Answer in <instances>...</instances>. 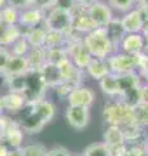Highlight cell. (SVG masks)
Returning a JSON list of instances; mask_svg holds the SVG:
<instances>
[{"label": "cell", "mask_w": 148, "mask_h": 156, "mask_svg": "<svg viewBox=\"0 0 148 156\" xmlns=\"http://www.w3.org/2000/svg\"><path fill=\"white\" fill-rule=\"evenodd\" d=\"M103 120L107 126H125L135 122V111L132 107L125 104L121 99H108L103 108Z\"/></svg>", "instance_id": "cell-1"}, {"label": "cell", "mask_w": 148, "mask_h": 156, "mask_svg": "<svg viewBox=\"0 0 148 156\" xmlns=\"http://www.w3.org/2000/svg\"><path fill=\"white\" fill-rule=\"evenodd\" d=\"M83 46L90 52V55L95 58L107 60L112 53L117 52L109 37L105 31V27H97L93 31L86 34L83 37Z\"/></svg>", "instance_id": "cell-2"}, {"label": "cell", "mask_w": 148, "mask_h": 156, "mask_svg": "<svg viewBox=\"0 0 148 156\" xmlns=\"http://www.w3.org/2000/svg\"><path fill=\"white\" fill-rule=\"evenodd\" d=\"M44 26L48 30L69 35L73 33V13L52 8L46 13Z\"/></svg>", "instance_id": "cell-3"}, {"label": "cell", "mask_w": 148, "mask_h": 156, "mask_svg": "<svg viewBox=\"0 0 148 156\" xmlns=\"http://www.w3.org/2000/svg\"><path fill=\"white\" fill-rule=\"evenodd\" d=\"M109 72L116 76H123L131 72H136L135 56L127 55L122 51H117L107 58Z\"/></svg>", "instance_id": "cell-4"}, {"label": "cell", "mask_w": 148, "mask_h": 156, "mask_svg": "<svg viewBox=\"0 0 148 156\" xmlns=\"http://www.w3.org/2000/svg\"><path fill=\"white\" fill-rule=\"evenodd\" d=\"M26 77H27V86L23 92V96L27 103H33V101L44 99V94H46V90L48 87L44 83L41 73L31 70L30 73H27Z\"/></svg>", "instance_id": "cell-5"}, {"label": "cell", "mask_w": 148, "mask_h": 156, "mask_svg": "<svg viewBox=\"0 0 148 156\" xmlns=\"http://www.w3.org/2000/svg\"><path fill=\"white\" fill-rule=\"evenodd\" d=\"M87 13L97 27H105L115 18L113 9L107 3L100 0H96L93 4H91L87 8Z\"/></svg>", "instance_id": "cell-6"}, {"label": "cell", "mask_w": 148, "mask_h": 156, "mask_svg": "<svg viewBox=\"0 0 148 156\" xmlns=\"http://www.w3.org/2000/svg\"><path fill=\"white\" fill-rule=\"evenodd\" d=\"M66 100H68L69 105L86 107V108H90V107L95 103L96 94L91 87L81 85V86H76L70 91V94H69Z\"/></svg>", "instance_id": "cell-7"}, {"label": "cell", "mask_w": 148, "mask_h": 156, "mask_svg": "<svg viewBox=\"0 0 148 156\" xmlns=\"http://www.w3.org/2000/svg\"><path fill=\"white\" fill-rule=\"evenodd\" d=\"M65 119L68 124L76 130H83L90 122V108L86 107L68 105L65 111Z\"/></svg>", "instance_id": "cell-8"}, {"label": "cell", "mask_w": 148, "mask_h": 156, "mask_svg": "<svg viewBox=\"0 0 148 156\" xmlns=\"http://www.w3.org/2000/svg\"><path fill=\"white\" fill-rule=\"evenodd\" d=\"M95 29H97V26L91 20V17L88 16L86 8L78 7L73 12V31L74 33L85 37L86 34L93 31Z\"/></svg>", "instance_id": "cell-9"}, {"label": "cell", "mask_w": 148, "mask_h": 156, "mask_svg": "<svg viewBox=\"0 0 148 156\" xmlns=\"http://www.w3.org/2000/svg\"><path fill=\"white\" fill-rule=\"evenodd\" d=\"M58 69H60V72H61V77H62L64 82H68V83H70L74 87L83 85L85 70L78 69L69 57L58 64Z\"/></svg>", "instance_id": "cell-10"}, {"label": "cell", "mask_w": 148, "mask_h": 156, "mask_svg": "<svg viewBox=\"0 0 148 156\" xmlns=\"http://www.w3.org/2000/svg\"><path fill=\"white\" fill-rule=\"evenodd\" d=\"M46 20V12L30 7L27 9L19 12L18 17V25L21 26L22 30H30L33 27H37L39 25H43Z\"/></svg>", "instance_id": "cell-11"}, {"label": "cell", "mask_w": 148, "mask_h": 156, "mask_svg": "<svg viewBox=\"0 0 148 156\" xmlns=\"http://www.w3.org/2000/svg\"><path fill=\"white\" fill-rule=\"evenodd\" d=\"M144 46H146V37L142 33L126 34V37L120 43L118 51H122L127 53V55L135 56L138 53H142L144 51Z\"/></svg>", "instance_id": "cell-12"}, {"label": "cell", "mask_w": 148, "mask_h": 156, "mask_svg": "<svg viewBox=\"0 0 148 156\" xmlns=\"http://www.w3.org/2000/svg\"><path fill=\"white\" fill-rule=\"evenodd\" d=\"M122 26L125 29L126 34H134V33H142L143 23H144V17L142 14L139 8H134L130 12L122 14L121 17Z\"/></svg>", "instance_id": "cell-13"}, {"label": "cell", "mask_w": 148, "mask_h": 156, "mask_svg": "<svg viewBox=\"0 0 148 156\" xmlns=\"http://www.w3.org/2000/svg\"><path fill=\"white\" fill-rule=\"evenodd\" d=\"M31 72L30 62L27 56H16L12 55L8 61V65L4 70V77H14V76H26Z\"/></svg>", "instance_id": "cell-14"}, {"label": "cell", "mask_w": 148, "mask_h": 156, "mask_svg": "<svg viewBox=\"0 0 148 156\" xmlns=\"http://www.w3.org/2000/svg\"><path fill=\"white\" fill-rule=\"evenodd\" d=\"M21 37H23V30L19 25H7L0 22V47L12 46Z\"/></svg>", "instance_id": "cell-15"}, {"label": "cell", "mask_w": 148, "mask_h": 156, "mask_svg": "<svg viewBox=\"0 0 148 156\" xmlns=\"http://www.w3.org/2000/svg\"><path fill=\"white\" fill-rule=\"evenodd\" d=\"M33 107V111L35 112V115L41 119L44 124H48L53 117H55L56 113V107L52 101H49L47 99H41L37 101H33L30 103Z\"/></svg>", "instance_id": "cell-16"}, {"label": "cell", "mask_w": 148, "mask_h": 156, "mask_svg": "<svg viewBox=\"0 0 148 156\" xmlns=\"http://www.w3.org/2000/svg\"><path fill=\"white\" fill-rule=\"evenodd\" d=\"M103 142L109 148H116L126 144V138L120 126H107L103 133Z\"/></svg>", "instance_id": "cell-17"}, {"label": "cell", "mask_w": 148, "mask_h": 156, "mask_svg": "<svg viewBox=\"0 0 148 156\" xmlns=\"http://www.w3.org/2000/svg\"><path fill=\"white\" fill-rule=\"evenodd\" d=\"M41 73V76L43 78L44 83L47 85V87H55L58 83L62 82V77H61V72L58 69V65L56 64H51V62H46L43 65L41 70H38Z\"/></svg>", "instance_id": "cell-18"}, {"label": "cell", "mask_w": 148, "mask_h": 156, "mask_svg": "<svg viewBox=\"0 0 148 156\" xmlns=\"http://www.w3.org/2000/svg\"><path fill=\"white\" fill-rule=\"evenodd\" d=\"M3 104L4 111L9 112V113H19L26 105V99L22 94L18 92H8V94L3 95Z\"/></svg>", "instance_id": "cell-19"}, {"label": "cell", "mask_w": 148, "mask_h": 156, "mask_svg": "<svg viewBox=\"0 0 148 156\" xmlns=\"http://www.w3.org/2000/svg\"><path fill=\"white\" fill-rule=\"evenodd\" d=\"M105 31L109 37L111 42L113 43V46L116 47V50L118 51L120 48V43L122 42V39L126 37V31L122 26L121 17H115L112 21L105 26Z\"/></svg>", "instance_id": "cell-20"}, {"label": "cell", "mask_w": 148, "mask_h": 156, "mask_svg": "<svg viewBox=\"0 0 148 156\" xmlns=\"http://www.w3.org/2000/svg\"><path fill=\"white\" fill-rule=\"evenodd\" d=\"M99 87L101 89L103 94H105L109 99L113 98H118L121 95V89H120V80L118 76L109 73L105 76L103 80L99 81Z\"/></svg>", "instance_id": "cell-21"}, {"label": "cell", "mask_w": 148, "mask_h": 156, "mask_svg": "<svg viewBox=\"0 0 148 156\" xmlns=\"http://www.w3.org/2000/svg\"><path fill=\"white\" fill-rule=\"evenodd\" d=\"M85 72L88 77H91L92 80H95L97 82L111 73L107 64V60H104V58H95V57H92V60L87 65Z\"/></svg>", "instance_id": "cell-22"}, {"label": "cell", "mask_w": 148, "mask_h": 156, "mask_svg": "<svg viewBox=\"0 0 148 156\" xmlns=\"http://www.w3.org/2000/svg\"><path fill=\"white\" fill-rule=\"evenodd\" d=\"M47 31H48V29L44 26V23H43V25L33 27L30 30H26L23 33V35L26 38L27 43L30 44V47H44Z\"/></svg>", "instance_id": "cell-23"}, {"label": "cell", "mask_w": 148, "mask_h": 156, "mask_svg": "<svg viewBox=\"0 0 148 156\" xmlns=\"http://www.w3.org/2000/svg\"><path fill=\"white\" fill-rule=\"evenodd\" d=\"M27 58L31 70H41L47 62V50L44 47H31L27 53Z\"/></svg>", "instance_id": "cell-24"}, {"label": "cell", "mask_w": 148, "mask_h": 156, "mask_svg": "<svg viewBox=\"0 0 148 156\" xmlns=\"http://www.w3.org/2000/svg\"><path fill=\"white\" fill-rule=\"evenodd\" d=\"M68 44V35L57 31L48 30L46 37V43H44V48H56V47H65Z\"/></svg>", "instance_id": "cell-25"}, {"label": "cell", "mask_w": 148, "mask_h": 156, "mask_svg": "<svg viewBox=\"0 0 148 156\" xmlns=\"http://www.w3.org/2000/svg\"><path fill=\"white\" fill-rule=\"evenodd\" d=\"M81 156H112V154L104 142H93L86 146Z\"/></svg>", "instance_id": "cell-26"}, {"label": "cell", "mask_w": 148, "mask_h": 156, "mask_svg": "<svg viewBox=\"0 0 148 156\" xmlns=\"http://www.w3.org/2000/svg\"><path fill=\"white\" fill-rule=\"evenodd\" d=\"M26 76L5 77V82H7V86L9 89V92H18V94L23 95L25 90H26V86H27V77Z\"/></svg>", "instance_id": "cell-27"}, {"label": "cell", "mask_w": 148, "mask_h": 156, "mask_svg": "<svg viewBox=\"0 0 148 156\" xmlns=\"http://www.w3.org/2000/svg\"><path fill=\"white\" fill-rule=\"evenodd\" d=\"M107 4L113 9V12L116 11L122 14L130 12L131 9L138 7L136 0H107Z\"/></svg>", "instance_id": "cell-28"}, {"label": "cell", "mask_w": 148, "mask_h": 156, "mask_svg": "<svg viewBox=\"0 0 148 156\" xmlns=\"http://www.w3.org/2000/svg\"><path fill=\"white\" fill-rule=\"evenodd\" d=\"M69 56L65 47H56V48H48L47 50V62H51V64L58 65L61 61H64Z\"/></svg>", "instance_id": "cell-29"}, {"label": "cell", "mask_w": 148, "mask_h": 156, "mask_svg": "<svg viewBox=\"0 0 148 156\" xmlns=\"http://www.w3.org/2000/svg\"><path fill=\"white\" fill-rule=\"evenodd\" d=\"M18 17H19V11L9 5L4 7L0 11V22H4L7 25H18Z\"/></svg>", "instance_id": "cell-30"}, {"label": "cell", "mask_w": 148, "mask_h": 156, "mask_svg": "<svg viewBox=\"0 0 148 156\" xmlns=\"http://www.w3.org/2000/svg\"><path fill=\"white\" fill-rule=\"evenodd\" d=\"M135 111V120L142 128L148 129V103L147 101H140L136 107H134Z\"/></svg>", "instance_id": "cell-31"}, {"label": "cell", "mask_w": 148, "mask_h": 156, "mask_svg": "<svg viewBox=\"0 0 148 156\" xmlns=\"http://www.w3.org/2000/svg\"><path fill=\"white\" fill-rule=\"evenodd\" d=\"M30 44L27 43L26 38L21 37L18 39V41H16L12 44V50H11V53L12 55H16V56H27L29 51H30Z\"/></svg>", "instance_id": "cell-32"}, {"label": "cell", "mask_w": 148, "mask_h": 156, "mask_svg": "<svg viewBox=\"0 0 148 156\" xmlns=\"http://www.w3.org/2000/svg\"><path fill=\"white\" fill-rule=\"evenodd\" d=\"M23 156H47L48 150L41 143H33L22 147Z\"/></svg>", "instance_id": "cell-33"}, {"label": "cell", "mask_w": 148, "mask_h": 156, "mask_svg": "<svg viewBox=\"0 0 148 156\" xmlns=\"http://www.w3.org/2000/svg\"><path fill=\"white\" fill-rule=\"evenodd\" d=\"M144 140L139 142H126V156H144L146 155Z\"/></svg>", "instance_id": "cell-34"}, {"label": "cell", "mask_w": 148, "mask_h": 156, "mask_svg": "<svg viewBox=\"0 0 148 156\" xmlns=\"http://www.w3.org/2000/svg\"><path fill=\"white\" fill-rule=\"evenodd\" d=\"M53 8L73 13L78 8V4H77L76 0H55V5H53Z\"/></svg>", "instance_id": "cell-35"}, {"label": "cell", "mask_w": 148, "mask_h": 156, "mask_svg": "<svg viewBox=\"0 0 148 156\" xmlns=\"http://www.w3.org/2000/svg\"><path fill=\"white\" fill-rule=\"evenodd\" d=\"M74 89V86H72L70 83H68V82H61V83H58L57 86L53 87V90H55V94L60 98V99H68L69 94H70V91Z\"/></svg>", "instance_id": "cell-36"}, {"label": "cell", "mask_w": 148, "mask_h": 156, "mask_svg": "<svg viewBox=\"0 0 148 156\" xmlns=\"http://www.w3.org/2000/svg\"><path fill=\"white\" fill-rule=\"evenodd\" d=\"M55 5V0H31V7L41 9L43 12H48L51 11Z\"/></svg>", "instance_id": "cell-37"}, {"label": "cell", "mask_w": 148, "mask_h": 156, "mask_svg": "<svg viewBox=\"0 0 148 156\" xmlns=\"http://www.w3.org/2000/svg\"><path fill=\"white\" fill-rule=\"evenodd\" d=\"M7 5L21 12L23 9H27L31 7V0H7Z\"/></svg>", "instance_id": "cell-38"}, {"label": "cell", "mask_w": 148, "mask_h": 156, "mask_svg": "<svg viewBox=\"0 0 148 156\" xmlns=\"http://www.w3.org/2000/svg\"><path fill=\"white\" fill-rule=\"evenodd\" d=\"M11 56H12V53L9 52L5 47H0V73H2V74L4 73V70H5Z\"/></svg>", "instance_id": "cell-39"}, {"label": "cell", "mask_w": 148, "mask_h": 156, "mask_svg": "<svg viewBox=\"0 0 148 156\" xmlns=\"http://www.w3.org/2000/svg\"><path fill=\"white\" fill-rule=\"evenodd\" d=\"M47 156H70V152L65 148V147H61V146H56L51 150H48Z\"/></svg>", "instance_id": "cell-40"}, {"label": "cell", "mask_w": 148, "mask_h": 156, "mask_svg": "<svg viewBox=\"0 0 148 156\" xmlns=\"http://www.w3.org/2000/svg\"><path fill=\"white\" fill-rule=\"evenodd\" d=\"M140 99L142 101H147L148 103V82L144 81L140 87Z\"/></svg>", "instance_id": "cell-41"}, {"label": "cell", "mask_w": 148, "mask_h": 156, "mask_svg": "<svg viewBox=\"0 0 148 156\" xmlns=\"http://www.w3.org/2000/svg\"><path fill=\"white\" fill-rule=\"evenodd\" d=\"M9 152H11V147L4 142H0V156H9Z\"/></svg>", "instance_id": "cell-42"}, {"label": "cell", "mask_w": 148, "mask_h": 156, "mask_svg": "<svg viewBox=\"0 0 148 156\" xmlns=\"http://www.w3.org/2000/svg\"><path fill=\"white\" fill-rule=\"evenodd\" d=\"M77 4H78V7H81V8H88L91 5V4H93L96 2V0H76Z\"/></svg>", "instance_id": "cell-43"}, {"label": "cell", "mask_w": 148, "mask_h": 156, "mask_svg": "<svg viewBox=\"0 0 148 156\" xmlns=\"http://www.w3.org/2000/svg\"><path fill=\"white\" fill-rule=\"evenodd\" d=\"M9 156H23L22 147H21V148H11V152H9Z\"/></svg>", "instance_id": "cell-44"}, {"label": "cell", "mask_w": 148, "mask_h": 156, "mask_svg": "<svg viewBox=\"0 0 148 156\" xmlns=\"http://www.w3.org/2000/svg\"><path fill=\"white\" fill-rule=\"evenodd\" d=\"M147 4H148V0H136L138 7H143V5H147Z\"/></svg>", "instance_id": "cell-45"}, {"label": "cell", "mask_w": 148, "mask_h": 156, "mask_svg": "<svg viewBox=\"0 0 148 156\" xmlns=\"http://www.w3.org/2000/svg\"><path fill=\"white\" fill-rule=\"evenodd\" d=\"M144 147H146V151L148 152V129H147V133L144 136Z\"/></svg>", "instance_id": "cell-46"}, {"label": "cell", "mask_w": 148, "mask_h": 156, "mask_svg": "<svg viewBox=\"0 0 148 156\" xmlns=\"http://www.w3.org/2000/svg\"><path fill=\"white\" fill-rule=\"evenodd\" d=\"M4 7H7V0H0V11H2Z\"/></svg>", "instance_id": "cell-47"}, {"label": "cell", "mask_w": 148, "mask_h": 156, "mask_svg": "<svg viewBox=\"0 0 148 156\" xmlns=\"http://www.w3.org/2000/svg\"><path fill=\"white\" fill-rule=\"evenodd\" d=\"M144 52L148 55V38H146V46H144Z\"/></svg>", "instance_id": "cell-48"}, {"label": "cell", "mask_w": 148, "mask_h": 156, "mask_svg": "<svg viewBox=\"0 0 148 156\" xmlns=\"http://www.w3.org/2000/svg\"><path fill=\"white\" fill-rule=\"evenodd\" d=\"M4 140V136H3V131L0 130V142H3Z\"/></svg>", "instance_id": "cell-49"}, {"label": "cell", "mask_w": 148, "mask_h": 156, "mask_svg": "<svg viewBox=\"0 0 148 156\" xmlns=\"http://www.w3.org/2000/svg\"><path fill=\"white\" fill-rule=\"evenodd\" d=\"M70 156H79V155H73V154H70Z\"/></svg>", "instance_id": "cell-50"}, {"label": "cell", "mask_w": 148, "mask_h": 156, "mask_svg": "<svg viewBox=\"0 0 148 156\" xmlns=\"http://www.w3.org/2000/svg\"><path fill=\"white\" fill-rule=\"evenodd\" d=\"M144 156H148V152H146V155H144Z\"/></svg>", "instance_id": "cell-51"}]
</instances>
